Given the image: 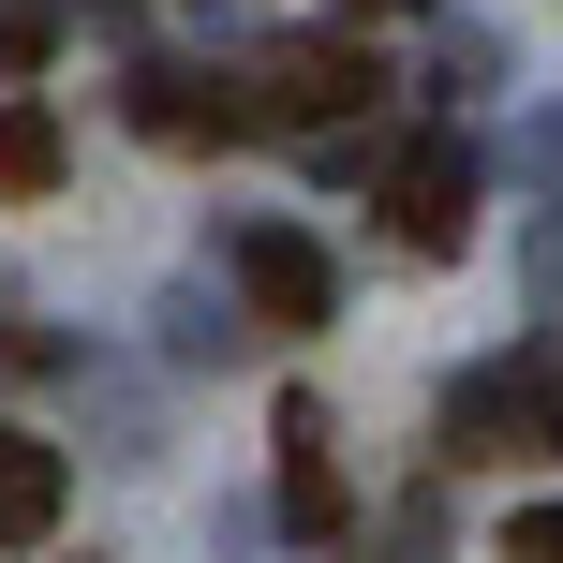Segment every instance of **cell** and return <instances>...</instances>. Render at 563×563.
<instances>
[{
  "label": "cell",
  "instance_id": "cell-7",
  "mask_svg": "<svg viewBox=\"0 0 563 563\" xmlns=\"http://www.w3.org/2000/svg\"><path fill=\"white\" fill-rule=\"evenodd\" d=\"M0 194H59V119L45 104H0Z\"/></svg>",
  "mask_w": 563,
  "mask_h": 563
},
{
  "label": "cell",
  "instance_id": "cell-6",
  "mask_svg": "<svg viewBox=\"0 0 563 563\" xmlns=\"http://www.w3.org/2000/svg\"><path fill=\"white\" fill-rule=\"evenodd\" d=\"M59 489H75V475H59L45 445H15V430H0V534H15V549L59 534Z\"/></svg>",
  "mask_w": 563,
  "mask_h": 563
},
{
  "label": "cell",
  "instance_id": "cell-5",
  "mask_svg": "<svg viewBox=\"0 0 563 563\" xmlns=\"http://www.w3.org/2000/svg\"><path fill=\"white\" fill-rule=\"evenodd\" d=\"M282 505L341 519V460H327V416H311V400H282Z\"/></svg>",
  "mask_w": 563,
  "mask_h": 563
},
{
  "label": "cell",
  "instance_id": "cell-4",
  "mask_svg": "<svg viewBox=\"0 0 563 563\" xmlns=\"http://www.w3.org/2000/svg\"><path fill=\"white\" fill-rule=\"evenodd\" d=\"M134 119H148V134H178V148H194V134L223 148V134H238V119H253V104H238L223 75H148V89H134Z\"/></svg>",
  "mask_w": 563,
  "mask_h": 563
},
{
  "label": "cell",
  "instance_id": "cell-1",
  "mask_svg": "<svg viewBox=\"0 0 563 563\" xmlns=\"http://www.w3.org/2000/svg\"><path fill=\"white\" fill-rule=\"evenodd\" d=\"M386 223L416 238V253H460V238H475V148H460V134H416L386 164Z\"/></svg>",
  "mask_w": 563,
  "mask_h": 563
},
{
  "label": "cell",
  "instance_id": "cell-2",
  "mask_svg": "<svg viewBox=\"0 0 563 563\" xmlns=\"http://www.w3.org/2000/svg\"><path fill=\"white\" fill-rule=\"evenodd\" d=\"M238 282H253L267 327H327V311H341V267L311 253L297 223H253V238H238Z\"/></svg>",
  "mask_w": 563,
  "mask_h": 563
},
{
  "label": "cell",
  "instance_id": "cell-8",
  "mask_svg": "<svg viewBox=\"0 0 563 563\" xmlns=\"http://www.w3.org/2000/svg\"><path fill=\"white\" fill-rule=\"evenodd\" d=\"M0 59H15V75L59 59V0H0Z\"/></svg>",
  "mask_w": 563,
  "mask_h": 563
},
{
  "label": "cell",
  "instance_id": "cell-3",
  "mask_svg": "<svg viewBox=\"0 0 563 563\" xmlns=\"http://www.w3.org/2000/svg\"><path fill=\"white\" fill-rule=\"evenodd\" d=\"M371 89H386V75H371V45H282V59H267V119H311V134L356 119Z\"/></svg>",
  "mask_w": 563,
  "mask_h": 563
},
{
  "label": "cell",
  "instance_id": "cell-9",
  "mask_svg": "<svg viewBox=\"0 0 563 563\" xmlns=\"http://www.w3.org/2000/svg\"><path fill=\"white\" fill-rule=\"evenodd\" d=\"M505 563H563V505H534V519H505Z\"/></svg>",
  "mask_w": 563,
  "mask_h": 563
}]
</instances>
